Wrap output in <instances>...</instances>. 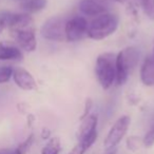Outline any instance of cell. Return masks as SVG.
Masks as SVG:
<instances>
[{
    "mask_svg": "<svg viewBox=\"0 0 154 154\" xmlns=\"http://www.w3.org/2000/svg\"><path fill=\"white\" fill-rule=\"evenodd\" d=\"M139 61V52L135 47H128L116 56V82L124 85Z\"/></svg>",
    "mask_w": 154,
    "mask_h": 154,
    "instance_id": "cell-1",
    "label": "cell"
},
{
    "mask_svg": "<svg viewBox=\"0 0 154 154\" xmlns=\"http://www.w3.org/2000/svg\"><path fill=\"white\" fill-rule=\"evenodd\" d=\"M119 19L116 15L106 13L96 16L88 26V37L94 40H101L112 35L118 28Z\"/></svg>",
    "mask_w": 154,
    "mask_h": 154,
    "instance_id": "cell-2",
    "label": "cell"
},
{
    "mask_svg": "<svg viewBox=\"0 0 154 154\" xmlns=\"http://www.w3.org/2000/svg\"><path fill=\"white\" fill-rule=\"evenodd\" d=\"M95 72L103 89L108 90L116 80V56L113 53H103L97 57Z\"/></svg>",
    "mask_w": 154,
    "mask_h": 154,
    "instance_id": "cell-3",
    "label": "cell"
},
{
    "mask_svg": "<svg viewBox=\"0 0 154 154\" xmlns=\"http://www.w3.org/2000/svg\"><path fill=\"white\" fill-rule=\"evenodd\" d=\"M130 124L131 118L128 115L122 116L114 122V125L111 127L107 137H106L105 141H103V147L107 151L115 149L116 146L122 141V139L127 134Z\"/></svg>",
    "mask_w": 154,
    "mask_h": 154,
    "instance_id": "cell-4",
    "label": "cell"
},
{
    "mask_svg": "<svg viewBox=\"0 0 154 154\" xmlns=\"http://www.w3.org/2000/svg\"><path fill=\"white\" fill-rule=\"evenodd\" d=\"M66 20L59 16H53L49 18L40 29V34L47 40L51 41H63L66 40Z\"/></svg>",
    "mask_w": 154,
    "mask_h": 154,
    "instance_id": "cell-5",
    "label": "cell"
},
{
    "mask_svg": "<svg viewBox=\"0 0 154 154\" xmlns=\"http://www.w3.org/2000/svg\"><path fill=\"white\" fill-rule=\"evenodd\" d=\"M88 26L89 23L87 19L82 16H76L66 20L64 28L66 40L75 42L82 40L85 37H88Z\"/></svg>",
    "mask_w": 154,
    "mask_h": 154,
    "instance_id": "cell-6",
    "label": "cell"
},
{
    "mask_svg": "<svg viewBox=\"0 0 154 154\" xmlns=\"http://www.w3.org/2000/svg\"><path fill=\"white\" fill-rule=\"evenodd\" d=\"M33 19L26 13H13V12H0V30L1 29H26L32 24Z\"/></svg>",
    "mask_w": 154,
    "mask_h": 154,
    "instance_id": "cell-7",
    "label": "cell"
},
{
    "mask_svg": "<svg viewBox=\"0 0 154 154\" xmlns=\"http://www.w3.org/2000/svg\"><path fill=\"white\" fill-rule=\"evenodd\" d=\"M97 122L98 118L95 114H90L82 120V125L77 133L78 141H86L93 146L97 139Z\"/></svg>",
    "mask_w": 154,
    "mask_h": 154,
    "instance_id": "cell-8",
    "label": "cell"
},
{
    "mask_svg": "<svg viewBox=\"0 0 154 154\" xmlns=\"http://www.w3.org/2000/svg\"><path fill=\"white\" fill-rule=\"evenodd\" d=\"M12 36L17 45L26 52H34L37 47L36 35L33 29H16L12 30Z\"/></svg>",
    "mask_w": 154,
    "mask_h": 154,
    "instance_id": "cell-9",
    "label": "cell"
},
{
    "mask_svg": "<svg viewBox=\"0 0 154 154\" xmlns=\"http://www.w3.org/2000/svg\"><path fill=\"white\" fill-rule=\"evenodd\" d=\"M78 9L86 16H96L103 15L109 11L108 0H82L78 5Z\"/></svg>",
    "mask_w": 154,
    "mask_h": 154,
    "instance_id": "cell-10",
    "label": "cell"
},
{
    "mask_svg": "<svg viewBox=\"0 0 154 154\" xmlns=\"http://www.w3.org/2000/svg\"><path fill=\"white\" fill-rule=\"evenodd\" d=\"M12 77H13L14 82L16 84V86L19 87L22 90L32 91L36 89L37 85L34 79V77L26 69H22V68L14 69L13 76Z\"/></svg>",
    "mask_w": 154,
    "mask_h": 154,
    "instance_id": "cell-11",
    "label": "cell"
},
{
    "mask_svg": "<svg viewBox=\"0 0 154 154\" xmlns=\"http://www.w3.org/2000/svg\"><path fill=\"white\" fill-rule=\"evenodd\" d=\"M140 79L145 86H154V57L149 56L143 62L140 69Z\"/></svg>",
    "mask_w": 154,
    "mask_h": 154,
    "instance_id": "cell-12",
    "label": "cell"
},
{
    "mask_svg": "<svg viewBox=\"0 0 154 154\" xmlns=\"http://www.w3.org/2000/svg\"><path fill=\"white\" fill-rule=\"evenodd\" d=\"M23 54L21 50L13 45H0V61L1 60H12V61H21Z\"/></svg>",
    "mask_w": 154,
    "mask_h": 154,
    "instance_id": "cell-13",
    "label": "cell"
},
{
    "mask_svg": "<svg viewBox=\"0 0 154 154\" xmlns=\"http://www.w3.org/2000/svg\"><path fill=\"white\" fill-rule=\"evenodd\" d=\"M47 3L48 0H26L20 5V8L24 12H26V14L36 13L45 9L47 7Z\"/></svg>",
    "mask_w": 154,
    "mask_h": 154,
    "instance_id": "cell-14",
    "label": "cell"
},
{
    "mask_svg": "<svg viewBox=\"0 0 154 154\" xmlns=\"http://www.w3.org/2000/svg\"><path fill=\"white\" fill-rule=\"evenodd\" d=\"M61 151V143L58 137H53L41 149V154H59Z\"/></svg>",
    "mask_w": 154,
    "mask_h": 154,
    "instance_id": "cell-15",
    "label": "cell"
},
{
    "mask_svg": "<svg viewBox=\"0 0 154 154\" xmlns=\"http://www.w3.org/2000/svg\"><path fill=\"white\" fill-rule=\"evenodd\" d=\"M145 15L149 19L154 20V0H137Z\"/></svg>",
    "mask_w": 154,
    "mask_h": 154,
    "instance_id": "cell-16",
    "label": "cell"
},
{
    "mask_svg": "<svg viewBox=\"0 0 154 154\" xmlns=\"http://www.w3.org/2000/svg\"><path fill=\"white\" fill-rule=\"evenodd\" d=\"M33 143H34V134H30L26 138V140L22 141L20 145H18L15 148L16 154H26L28 151L31 149Z\"/></svg>",
    "mask_w": 154,
    "mask_h": 154,
    "instance_id": "cell-17",
    "label": "cell"
},
{
    "mask_svg": "<svg viewBox=\"0 0 154 154\" xmlns=\"http://www.w3.org/2000/svg\"><path fill=\"white\" fill-rule=\"evenodd\" d=\"M14 69L11 66H0V85L8 82L13 76Z\"/></svg>",
    "mask_w": 154,
    "mask_h": 154,
    "instance_id": "cell-18",
    "label": "cell"
},
{
    "mask_svg": "<svg viewBox=\"0 0 154 154\" xmlns=\"http://www.w3.org/2000/svg\"><path fill=\"white\" fill-rule=\"evenodd\" d=\"M143 145V138L138 136H130L127 139V148L130 151H137Z\"/></svg>",
    "mask_w": 154,
    "mask_h": 154,
    "instance_id": "cell-19",
    "label": "cell"
},
{
    "mask_svg": "<svg viewBox=\"0 0 154 154\" xmlns=\"http://www.w3.org/2000/svg\"><path fill=\"white\" fill-rule=\"evenodd\" d=\"M92 146L86 141H78L74 148L66 154H85Z\"/></svg>",
    "mask_w": 154,
    "mask_h": 154,
    "instance_id": "cell-20",
    "label": "cell"
},
{
    "mask_svg": "<svg viewBox=\"0 0 154 154\" xmlns=\"http://www.w3.org/2000/svg\"><path fill=\"white\" fill-rule=\"evenodd\" d=\"M143 145L146 148H150L154 145V122L152 124L150 130L146 133L145 137L143 138Z\"/></svg>",
    "mask_w": 154,
    "mask_h": 154,
    "instance_id": "cell-21",
    "label": "cell"
},
{
    "mask_svg": "<svg viewBox=\"0 0 154 154\" xmlns=\"http://www.w3.org/2000/svg\"><path fill=\"white\" fill-rule=\"evenodd\" d=\"M92 106H93V101H92V99L91 98H88L86 100V106H85V110H84V113H82V117H80V119H85V118L87 117L88 115H90V110H91V108H92Z\"/></svg>",
    "mask_w": 154,
    "mask_h": 154,
    "instance_id": "cell-22",
    "label": "cell"
},
{
    "mask_svg": "<svg viewBox=\"0 0 154 154\" xmlns=\"http://www.w3.org/2000/svg\"><path fill=\"white\" fill-rule=\"evenodd\" d=\"M0 154H16V151L12 148H2L0 149Z\"/></svg>",
    "mask_w": 154,
    "mask_h": 154,
    "instance_id": "cell-23",
    "label": "cell"
},
{
    "mask_svg": "<svg viewBox=\"0 0 154 154\" xmlns=\"http://www.w3.org/2000/svg\"><path fill=\"white\" fill-rule=\"evenodd\" d=\"M50 136H51V131L48 128H43L42 132H41V137H42L43 139H48V138H50Z\"/></svg>",
    "mask_w": 154,
    "mask_h": 154,
    "instance_id": "cell-24",
    "label": "cell"
},
{
    "mask_svg": "<svg viewBox=\"0 0 154 154\" xmlns=\"http://www.w3.org/2000/svg\"><path fill=\"white\" fill-rule=\"evenodd\" d=\"M107 154H116V149H113V150H110V151H108Z\"/></svg>",
    "mask_w": 154,
    "mask_h": 154,
    "instance_id": "cell-25",
    "label": "cell"
},
{
    "mask_svg": "<svg viewBox=\"0 0 154 154\" xmlns=\"http://www.w3.org/2000/svg\"><path fill=\"white\" fill-rule=\"evenodd\" d=\"M113 1H116V2H119V3H124V2H126L127 0H113Z\"/></svg>",
    "mask_w": 154,
    "mask_h": 154,
    "instance_id": "cell-26",
    "label": "cell"
},
{
    "mask_svg": "<svg viewBox=\"0 0 154 154\" xmlns=\"http://www.w3.org/2000/svg\"><path fill=\"white\" fill-rule=\"evenodd\" d=\"M21 1H26V0H21Z\"/></svg>",
    "mask_w": 154,
    "mask_h": 154,
    "instance_id": "cell-27",
    "label": "cell"
},
{
    "mask_svg": "<svg viewBox=\"0 0 154 154\" xmlns=\"http://www.w3.org/2000/svg\"><path fill=\"white\" fill-rule=\"evenodd\" d=\"M153 57H154V54H153Z\"/></svg>",
    "mask_w": 154,
    "mask_h": 154,
    "instance_id": "cell-28",
    "label": "cell"
}]
</instances>
